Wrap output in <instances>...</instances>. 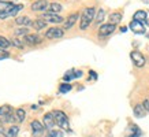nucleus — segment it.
I'll list each match as a JSON object with an SVG mask.
<instances>
[{
  "instance_id": "aec40b11",
  "label": "nucleus",
  "mask_w": 149,
  "mask_h": 137,
  "mask_svg": "<svg viewBox=\"0 0 149 137\" xmlns=\"http://www.w3.org/2000/svg\"><path fill=\"white\" fill-rule=\"evenodd\" d=\"M63 10V7H62V4L60 3H51L49 4V13H52V14H58V13H60Z\"/></svg>"
},
{
  "instance_id": "9b49d317",
  "label": "nucleus",
  "mask_w": 149,
  "mask_h": 137,
  "mask_svg": "<svg viewBox=\"0 0 149 137\" xmlns=\"http://www.w3.org/2000/svg\"><path fill=\"white\" fill-rule=\"evenodd\" d=\"M49 8V3L47 0H37L32 4V11H45Z\"/></svg>"
},
{
  "instance_id": "4468645a",
  "label": "nucleus",
  "mask_w": 149,
  "mask_h": 137,
  "mask_svg": "<svg viewBox=\"0 0 149 137\" xmlns=\"http://www.w3.org/2000/svg\"><path fill=\"white\" fill-rule=\"evenodd\" d=\"M78 18H79V14H78V13L71 14V15H70V17L64 21V29H71V27L74 26V23L78 21Z\"/></svg>"
},
{
  "instance_id": "2f4dec72",
  "label": "nucleus",
  "mask_w": 149,
  "mask_h": 137,
  "mask_svg": "<svg viewBox=\"0 0 149 137\" xmlns=\"http://www.w3.org/2000/svg\"><path fill=\"white\" fill-rule=\"evenodd\" d=\"M8 56H10V52H7L6 50H1V48H0V60H1V59H7Z\"/></svg>"
},
{
  "instance_id": "5701e85b",
  "label": "nucleus",
  "mask_w": 149,
  "mask_h": 137,
  "mask_svg": "<svg viewBox=\"0 0 149 137\" xmlns=\"http://www.w3.org/2000/svg\"><path fill=\"white\" fill-rule=\"evenodd\" d=\"M71 89H72V87L68 82H64V84H60V85H59V92H60V93H67V92H70Z\"/></svg>"
},
{
  "instance_id": "7c9ffc66",
  "label": "nucleus",
  "mask_w": 149,
  "mask_h": 137,
  "mask_svg": "<svg viewBox=\"0 0 149 137\" xmlns=\"http://www.w3.org/2000/svg\"><path fill=\"white\" fill-rule=\"evenodd\" d=\"M29 30H27L26 27H21V29H17V30H15V36L17 37H19V36H27V34H29Z\"/></svg>"
},
{
  "instance_id": "ddd939ff",
  "label": "nucleus",
  "mask_w": 149,
  "mask_h": 137,
  "mask_svg": "<svg viewBox=\"0 0 149 137\" xmlns=\"http://www.w3.org/2000/svg\"><path fill=\"white\" fill-rule=\"evenodd\" d=\"M133 114H134L136 118H144L148 113H146L144 104H136L134 106V108H133Z\"/></svg>"
},
{
  "instance_id": "f704fd0d",
  "label": "nucleus",
  "mask_w": 149,
  "mask_h": 137,
  "mask_svg": "<svg viewBox=\"0 0 149 137\" xmlns=\"http://www.w3.org/2000/svg\"><path fill=\"white\" fill-rule=\"evenodd\" d=\"M82 77V70H75V78H81Z\"/></svg>"
},
{
  "instance_id": "dca6fc26",
  "label": "nucleus",
  "mask_w": 149,
  "mask_h": 137,
  "mask_svg": "<svg viewBox=\"0 0 149 137\" xmlns=\"http://www.w3.org/2000/svg\"><path fill=\"white\" fill-rule=\"evenodd\" d=\"M122 18H123V14L119 13V11L109 14V23H113V25H116V23H119L120 21H122Z\"/></svg>"
},
{
  "instance_id": "393cba45",
  "label": "nucleus",
  "mask_w": 149,
  "mask_h": 137,
  "mask_svg": "<svg viewBox=\"0 0 149 137\" xmlns=\"http://www.w3.org/2000/svg\"><path fill=\"white\" fill-rule=\"evenodd\" d=\"M104 17H105V10L100 8L99 11H97V15H96V18H95V22L96 23H101L104 21Z\"/></svg>"
},
{
  "instance_id": "4be33fe9",
  "label": "nucleus",
  "mask_w": 149,
  "mask_h": 137,
  "mask_svg": "<svg viewBox=\"0 0 149 137\" xmlns=\"http://www.w3.org/2000/svg\"><path fill=\"white\" fill-rule=\"evenodd\" d=\"M130 130H131V134H129L127 137H140L142 133H141L140 128L138 126H136V125H131L130 126Z\"/></svg>"
},
{
  "instance_id": "4c0bfd02",
  "label": "nucleus",
  "mask_w": 149,
  "mask_h": 137,
  "mask_svg": "<svg viewBox=\"0 0 149 137\" xmlns=\"http://www.w3.org/2000/svg\"><path fill=\"white\" fill-rule=\"evenodd\" d=\"M141 1H142L144 4H149V0H141Z\"/></svg>"
},
{
  "instance_id": "e433bc0d",
  "label": "nucleus",
  "mask_w": 149,
  "mask_h": 137,
  "mask_svg": "<svg viewBox=\"0 0 149 137\" xmlns=\"http://www.w3.org/2000/svg\"><path fill=\"white\" fill-rule=\"evenodd\" d=\"M4 132H6L4 129H3V128H0V134H4Z\"/></svg>"
},
{
  "instance_id": "f3484780",
  "label": "nucleus",
  "mask_w": 149,
  "mask_h": 137,
  "mask_svg": "<svg viewBox=\"0 0 149 137\" xmlns=\"http://www.w3.org/2000/svg\"><path fill=\"white\" fill-rule=\"evenodd\" d=\"M19 133V128L18 126H15V125H11L7 130L4 132V136L6 137H17Z\"/></svg>"
},
{
  "instance_id": "b1692460",
  "label": "nucleus",
  "mask_w": 149,
  "mask_h": 137,
  "mask_svg": "<svg viewBox=\"0 0 149 137\" xmlns=\"http://www.w3.org/2000/svg\"><path fill=\"white\" fill-rule=\"evenodd\" d=\"M11 111H13V110H11V107H10V106H3V107H0V118H3L4 119L6 117H7V114H8V113H11Z\"/></svg>"
},
{
  "instance_id": "9d476101",
  "label": "nucleus",
  "mask_w": 149,
  "mask_h": 137,
  "mask_svg": "<svg viewBox=\"0 0 149 137\" xmlns=\"http://www.w3.org/2000/svg\"><path fill=\"white\" fill-rule=\"evenodd\" d=\"M30 128H32V133L34 137L41 136L42 132H44V125L41 122H38V121H33V122L30 123Z\"/></svg>"
},
{
  "instance_id": "6ab92c4d",
  "label": "nucleus",
  "mask_w": 149,
  "mask_h": 137,
  "mask_svg": "<svg viewBox=\"0 0 149 137\" xmlns=\"http://www.w3.org/2000/svg\"><path fill=\"white\" fill-rule=\"evenodd\" d=\"M15 22L18 23V25H23V26H29V25H32L33 21L29 17H18Z\"/></svg>"
},
{
  "instance_id": "6e6552de",
  "label": "nucleus",
  "mask_w": 149,
  "mask_h": 137,
  "mask_svg": "<svg viewBox=\"0 0 149 137\" xmlns=\"http://www.w3.org/2000/svg\"><path fill=\"white\" fill-rule=\"evenodd\" d=\"M42 19L45 21V22H51V23H62L64 22V19L58 15V14H52V13H47L42 15Z\"/></svg>"
},
{
  "instance_id": "39448f33",
  "label": "nucleus",
  "mask_w": 149,
  "mask_h": 137,
  "mask_svg": "<svg viewBox=\"0 0 149 137\" xmlns=\"http://www.w3.org/2000/svg\"><path fill=\"white\" fill-rule=\"evenodd\" d=\"M64 36V30L60 29V27H49L45 32V37L47 38H51V40H55V38H62Z\"/></svg>"
},
{
  "instance_id": "a878e982",
  "label": "nucleus",
  "mask_w": 149,
  "mask_h": 137,
  "mask_svg": "<svg viewBox=\"0 0 149 137\" xmlns=\"http://www.w3.org/2000/svg\"><path fill=\"white\" fill-rule=\"evenodd\" d=\"M10 45H11V41H10L8 38H6V37L0 36V48H1V50H7Z\"/></svg>"
},
{
  "instance_id": "c756f323",
  "label": "nucleus",
  "mask_w": 149,
  "mask_h": 137,
  "mask_svg": "<svg viewBox=\"0 0 149 137\" xmlns=\"http://www.w3.org/2000/svg\"><path fill=\"white\" fill-rule=\"evenodd\" d=\"M45 137H63V133L60 130H49Z\"/></svg>"
},
{
  "instance_id": "72a5a7b5",
  "label": "nucleus",
  "mask_w": 149,
  "mask_h": 137,
  "mask_svg": "<svg viewBox=\"0 0 149 137\" xmlns=\"http://www.w3.org/2000/svg\"><path fill=\"white\" fill-rule=\"evenodd\" d=\"M144 107H145V110H146V113H149V99H145L144 100Z\"/></svg>"
},
{
  "instance_id": "a211bd4d",
  "label": "nucleus",
  "mask_w": 149,
  "mask_h": 137,
  "mask_svg": "<svg viewBox=\"0 0 149 137\" xmlns=\"http://www.w3.org/2000/svg\"><path fill=\"white\" fill-rule=\"evenodd\" d=\"M32 26L34 27V30H42V29H45L47 27V22L44 21V19H34L32 23Z\"/></svg>"
},
{
  "instance_id": "20e7f679",
  "label": "nucleus",
  "mask_w": 149,
  "mask_h": 137,
  "mask_svg": "<svg viewBox=\"0 0 149 137\" xmlns=\"http://www.w3.org/2000/svg\"><path fill=\"white\" fill-rule=\"evenodd\" d=\"M13 1H0V19H4L10 17V11L14 7Z\"/></svg>"
},
{
  "instance_id": "473e14b6",
  "label": "nucleus",
  "mask_w": 149,
  "mask_h": 137,
  "mask_svg": "<svg viewBox=\"0 0 149 137\" xmlns=\"http://www.w3.org/2000/svg\"><path fill=\"white\" fill-rule=\"evenodd\" d=\"M89 75H91V80H97V73H96V71H93V70H91V71H89Z\"/></svg>"
},
{
  "instance_id": "c9c22d12",
  "label": "nucleus",
  "mask_w": 149,
  "mask_h": 137,
  "mask_svg": "<svg viewBox=\"0 0 149 137\" xmlns=\"http://www.w3.org/2000/svg\"><path fill=\"white\" fill-rule=\"evenodd\" d=\"M126 30H127V27H126V26L120 27V32H122V33H125V32H126Z\"/></svg>"
},
{
  "instance_id": "f03ea898",
  "label": "nucleus",
  "mask_w": 149,
  "mask_h": 137,
  "mask_svg": "<svg viewBox=\"0 0 149 137\" xmlns=\"http://www.w3.org/2000/svg\"><path fill=\"white\" fill-rule=\"evenodd\" d=\"M55 117V121H56V125L59 128H62L63 130H67L70 132V122H68V117L64 114L63 111H59V110H55L52 111Z\"/></svg>"
},
{
  "instance_id": "f257e3e1",
  "label": "nucleus",
  "mask_w": 149,
  "mask_h": 137,
  "mask_svg": "<svg viewBox=\"0 0 149 137\" xmlns=\"http://www.w3.org/2000/svg\"><path fill=\"white\" fill-rule=\"evenodd\" d=\"M95 15H96V8L95 7H86V8L82 11L81 23H79L81 30H86V29L89 27V25L92 23V21L95 19Z\"/></svg>"
},
{
  "instance_id": "1a4fd4ad",
  "label": "nucleus",
  "mask_w": 149,
  "mask_h": 137,
  "mask_svg": "<svg viewBox=\"0 0 149 137\" xmlns=\"http://www.w3.org/2000/svg\"><path fill=\"white\" fill-rule=\"evenodd\" d=\"M129 27L131 29V32H134L136 34H144L145 33V26L142 22H138V21H131Z\"/></svg>"
},
{
  "instance_id": "412c9836",
  "label": "nucleus",
  "mask_w": 149,
  "mask_h": 137,
  "mask_svg": "<svg viewBox=\"0 0 149 137\" xmlns=\"http://www.w3.org/2000/svg\"><path fill=\"white\" fill-rule=\"evenodd\" d=\"M74 78H75V70H74V68H71V70L66 71V73H64V75H63V80L66 82L71 81V80H74Z\"/></svg>"
},
{
  "instance_id": "7ed1b4c3",
  "label": "nucleus",
  "mask_w": 149,
  "mask_h": 137,
  "mask_svg": "<svg viewBox=\"0 0 149 137\" xmlns=\"http://www.w3.org/2000/svg\"><path fill=\"white\" fill-rule=\"evenodd\" d=\"M130 58H131V60H133V63H134L136 67H144L145 66V58L140 51H131Z\"/></svg>"
},
{
  "instance_id": "423d86ee",
  "label": "nucleus",
  "mask_w": 149,
  "mask_h": 137,
  "mask_svg": "<svg viewBox=\"0 0 149 137\" xmlns=\"http://www.w3.org/2000/svg\"><path fill=\"white\" fill-rule=\"evenodd\" d=\"M116 26L113 23H104L99 29V37H108L109 34H112L115 32Z\"/></svg>"
},
{
  "instance_id": "0eeeda50",
  "label": "nucleus",
  "mask_w": 149,
  "mask_h": 137,
  "mask_svg": "<svg viewBox=\"0 0 149 137\" xmlns=\"http://www.w3.org/2000/svg\"><path fill=\"white\" fill-rule=\"evenodd\" d=\"M42 125L44 128L48 129V130H52L54 126L56 125V121H55V117H54V113H47L42 118Z\"/></svg>"
},
{
  "instance_id": "2eb2a0df",
  "label": "nucleus",
  "mask_w": 149,
  "mask_h": 137,
  "mask_svg": "<svg viewBox=\"0 0 149 137\" xmlns=\"http://www.w3.org/2000/svg\"><path fill=\"white\" fill-rule=\"evenodd\" d=\"M133 21H138V22H146L148 21V14H146V11H144V10H140V11H137L134 15H133Z\"/></svg>"
},
{
  "instance_id": "c85d7f7f",
  "label": "nucleus",
  "mask_w": 149,
  "mask_h": 137,
  "mask_svg": "<svg viewBox=\"0 0 149 137\" xmlns=\"http://www.w3.org/2000/svg\"><path fill=\"white\" fill-rule=\"evenodd\" d=\"M10 41H11V45H14L15 48H19V50L23 48V43H21V40H18L17 37H13Z\"/></svg>"
},
{
  "instance_id": "cd10ccee",
  "label": "nucleus",
  "mask_w": 149,
  "mask_h": 137,
  "mask_svg": "<svg viewBox=\"0 0 149 137\" xmlns=\"http://www.w3.org/2000/svg\"><path fill=\"white\" fill-rule=\"evenodd\" d=\"M22 10H23V4H15L13 8H11V11H10V17H15V15L18 13H21Z\"/></svg>"
},
{
  "instance_id": "f8f14e48",
  "label": "nucleus",
  "mask_w": 149,
  "mask_h": 137,
  "mask_svg": "<svg viewBox=\"0 0 149 137\" xmlns=\"http://www.w3.org/2000/svg\"><path fill=\"white\" fill-rule=\"evenodd\" d=\"M41 38L38 34H27V36H25V38H23V41L26 43V44H29V45H37V44H40L41 43Z\"/></svg>"
},
{
  "instance_id": "bb28decb",
  "label": "nucleus",
  "mask_w": 149,
  "mask_h": 137,
  "mask_svg": "<svg viewBox=\"0 0 149 137\" xmlns=\"http://www.w3.org/2000/svg\"><path fill=\"white\" fill-rule=\"evenodd\" d=\"M15 115H17V119H18L19 122H23L25 118H26V113H25V110L23 108H18L15 111Z\"/></svg>"
}]
</instances>
